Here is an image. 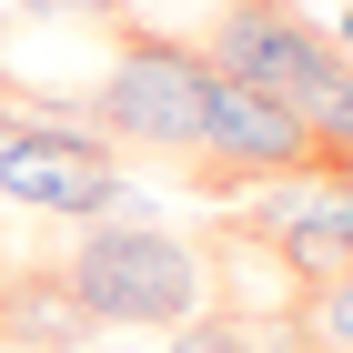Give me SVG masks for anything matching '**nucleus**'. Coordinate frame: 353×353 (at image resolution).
Listing matches in <instances>:
<instances>
[{"mask_svg": "<svg viewBox=\"0 0 353 353\" xmlns=\"http://www.w3.org/2000/svg\"><path fill=\"white\" fill-rule=\"evenodd\" d=\"M10 10H21V21H81V30H101L121 0H10Z\"/></svg>", "mask_w": 353, "mask_h": 353, "instance_id": "1a4fd4ad", "label": "nucleus"}, {"mask_svg": "<svg viewBox=\"0 0 353 353\" xmlns=\"http://www.w3.org/2000/svg\"><path fill=\"white\" fill-rule=\"evenodd\" d=\"M202 81H212V61L192 51V41L141 30V41H121L101 61L91 121L111 141H141V152H202Z\"/></svg>", "mask_w": 353, "mask_h": 353, "instance_id": "f03ea898", "label": "nucleus"}, {"mask_svg": "<svg viewBox=\"0 0 353 353\" xmlns=\"http://www.w3.org/2000/svg\"><path fill=\"white\" fill-rule=\"evenodd\" d=\"M0 202H21L41 222H141L132 212V182L111 162L101 132H71V121H30L21 111V141L0 152Z\"/></svg>", "mask_w": 353, "mask_h": 353, "instance_id": "7ed1b4c3", "label": "nucleus"}, {"mask_svg": "<svg viewBox=\"0 0 353 353\" xmlns=\"http://www.w3.org/2000/svg\"><path fill=\"white\" fill-rule=\"evenodd\" d=\"M323 41H333V51L353 61V10H333V21H323Z\"/></svg>", "mask_w": 353, "mask_h": 353, "instance_id": "9d476101", "label": "nucleus"}, {"mask_svg": "<svg viewBox=\"0 0 353 353\" xmlns=\"http://www.w3.org/2000/svg\"><path fill=\"white\" fill-rule=\"evenodd\" d=\"M202 61H212L222 81H243V91H263V101H283L293 121L323 101V81L343 71V51H333L303 10H283V0H232V10L212 21V41H202Z\"/></svg>", "mask_w": 353, "mask_h": 353, "instance_id": "20e7f679", "label": "nucleus"}, {"mask_svg": "<svg viewBox=\"0 0 353 353\" xmlns=\"http://www.w3.org/2000/svg\"><path fill=\"white\" fill-rule=\"evenodd\" d=\"M172 353H263V333L222 323V313H192V323H172Z\"/></svg>", "mask_w": 353, "mask_h": 353, "instance_id": "6e6552de", "label": "nucleus"}, {"mask_svg": "<svg viewBox=\"0 0 353 353\" xmlns=\"http://www.w3.org/2000/svg\"><path fill=\"white\" fill-rule=\"evenodd\" d=\"M202 162H222V172H303L313 162V132H303L283 101H263V91H243V81H202Z\"/></svg>", "mask_w": 353, "mask_h": 353, "instance_id": "423d86ee", "label": "nucleus"}, {"mask_svg": "<svg viewBox=\"0 0 353 353\" xmlns=\"http://www.w3.org/2000/svg\"><path fill=\"white\" fill-rule=\"evenodd\" d=\"M10 141H21V111H0V152H10Z\"/></svg>", "mask_w": 353, "mask_h": 353, "instance_id": "f8f14e48", "label": "nucleus"}, {"mask_svg": "<svg viewBox=\"0 0 353 353\" xmlns=\"http://www.w3.org/2000/svg\"><path fill=\"white\" fill-rule=\"evenodd\" d=\"M252 232H263L303 283H343L353 272V162L272 172V192L252 202Z\"/></svg>", "mask_w": 353, "mask_h": 353, "instance_id": "39448f33", "label": "nucleus"}, {"mask_svg": "<svg viewBox=\"0 0 353 353\" xmlns=\"http://www.w3.org/2000/svg\"><path fill=\"white\" fill-rule=\"evenodd\" d=\"M303 333H313V353H353V272H343V283H313Z\"/></svg>", "mask_w": 353, "mask_h": 353, "instance_id": "0eeeda50", "label": "nucleus"}, {"mask_svg": "<svg viewBox=\"0 0 353 353\" xmlns=\"http://www.w3.org/2000/svg\"><path fill=\"white\" fill-rule=\"evenodd\" d=\"M30 353H111L101 333H71V343H30Z\"/></svg>", "mask_w": 353, "mask_h": 353, "instance_id": "9b49d317", "label": "nucleus"}, {"mask_svg": "<svg viewBox=\"0 0 353 353\" xmlns=\"http://www.w3.org/2000/svg\"><path fill=\"white\" fill-rule=\"evenodd\" d=\"M61 293H71V313L91 333H172V323L202 313L212 272L162 222H91L81 252L61 263Z\"/></svg>", "mask_w": 353, "mask_h": 353, "instance_id": "f257e3e1", "label": "nucleus"}]
</instances>
